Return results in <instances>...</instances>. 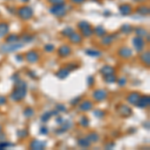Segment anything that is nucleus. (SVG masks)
I'll return each mask as SVG.
<instances>
[{"mask_svg":"<svg viewBox=\"0 0 150 150\" xmlns=\"http://www.w3.org/2000/svg\"><path fill=\"white\" fill-rule=\"evenodd\" d=\"M25 95H26V84H25V82L20 81L18 85L16 86L15 90L12 92L10 98L14 101H19L25 97Z\"/></svg>","mask_w":150,"mask_h":150,"instance_id":"1","label":"nucleus"},{"mask_svg":"<svg viewBox=\"0 0 150 150\" xmlns=\"http://www.w3.org/2000/svg\"><path fill=\"white\" fill-rule=\"evenodd\" d=\"M17 13H18V15L20 16V18L26 20V19H29V18L32 17V15H33V10L28 6H23L18 9Z\"/></svg>","mask_w":150,"mask_h":150,"instance_id":"2","label":"nucleus"},{"mask_svg":"<svg viewBox=\"0 0 150 150\" xmlns=\"http://www.w3.org/2000/svg\"><path fill=\"white\" fill-rule=\"evenodd\" d=\"M78 26H79V28H80V30L82 32V35H83V36L88 37L93 33L90 24H89L88 22H86V21H82V22H80L78 24Z\"/></svg>","mask_w":150,"mask_h":150,"instance_id":"3","label":"nucleus"},{"mask_svg":"<svg viewBox=\"0 0 150 150\" xmlns=\"http://www.w3.org/2000/svg\"><path fill=\"white\" fill-rule=\"evenodd\" d=\"M50 12L56 16H63L66 14V8L64 4H58V5H53L50 8Z\"/></svg>","mask_w":150,"mask_h":150,"instance_id":"4","label":"nucleus"},{"mask_svg":"<svg viewBox=\"0 0 150 150\" xmlns=\"http://www.w3.org/2000/svg\"><path fill=\"white\" fill-rule=\"evenodd\" d=\"M21 47H23V44H5L1 47V51L5 53H8V52H12V51H15V50H18L20 49Z\"/></svg>","mask_w":150,"mask_h":150,"instance_id":"5","label":"nucleus"},{"mask_svg":"<svg viewBox=\"0 0 150 150\" xmlns=\"http://www.w3.org/2000/svg\"><path fill=\"white\" fill-rule=\"evenodd\" d=\"M133 45H134L135 49H136L137 51H141L142 49L144 48V41H143V38L142 37H134L133 38Z\"/></svg>","mask_w":150,"mask_h":150,"instance_id":"6","label":"nucleus"},{"mask_svg":"<svg viewBox=\"0 0 150 150\" xmlns=\"http://www.w3.org/2000/svg\"><path fill=\"white\" fill-rule=\"evenodd\" d=\"M38 59H39V55L36 52H34V51H30V52H28L26 54V60L30 63L37 62Z\"/></svg>","mask_w":150,"mask_h":150,"instance_id":"7","label":"nucleus"},{"mask_svg":"<svg viewBox=\"0 0 150 150\" xmlns=\"http://www.w3.org/2000/svg\"><path fill=\"white\" fill-rule=\"evenodd\" d=\"M58 52H59V55L61 56V57H66V56H68L70 53H71V48H70L68 45H62L61 47L59 48Z\"/></svg>","mask_w":150,"mask_h":150,"instance_id":"8","label":"nucleus"},{"mask_svg":"<svg viewBox=\"0 0 150 150\" xmlns=\"http://www.w3.org/2000/svg\"><path fill=\"white\" fill-rule=\"evenodd\" d=\"M136 105H137V106H139V107H142V108L148 106V105H149V97H148V96H147V97H146V96L139 97V99H138Z\"/></svg>","mask_w":150,"mask_h":150,"instance_id":"9","label":"nucleus"},{"mask_svg":"<svg viewBox=\"0 0 150 150\" xmlns=\"http://www.w3.org/2000/svg\"><path fill=\"white\" fill-rule=\"evenodd\" d=\"M45 142H42V141H39V140H34L31 144H30V147L32 149H36V150H39V149H43L45 147Z\"/></svg>","mask_w":150,"mask_h":150,"instance_id":"10","label":"nucleus"},{"mask_svg":"<svg viewBox=\"0 0 150 150\" xmlns=\"http://www.w3.org/2000/svg\"><path fill=\"white\" fill-rule=\"evenodd\" d=\"M106 92H105L104 90H96L94 92V99L95 100H98V101H101V100L104 99L105 97H106Z\"/></svg>","mask_w":150,"mask_h":150,"instance_id":"11","label":"nucleus"},{"mask_svg":"<svg viewBox=\"0 0 150 150\" xmlns=\"http://www.w3.org/2000/svg\"><path fill=\"white\" fill-rule=\"evenodd\" d=\"M119 55L122 56L124 58H128L132 55V51H131V49L128 47H123L119 50Z\"/></svg>","mask_w":150,"mask_h":150,"instance_id":"12","label":"nucleus"},{"mask_svg":"<svg viewBox=\"0 0 150 150\" xmlns=\"http://www.w3.org/2000/svg\"><path fill=\"white\" fill-rule=\"evenodd\" d=\"M69 39L72 43H80L82 40V37H81V35L72 32V33L69 35Z\"/></svg>","mask_w":150,"mask_h":150,"instance_id":"13","label":"nucleus"},{"mask_svg":"<svg viewBox=\"0 0 150 150\" xmlns=\"http://www.w3.org/2000/svg\"><path fill=\"white\" fill-rule=\"evenodd\" d=\"M9 30V25L7 23H0V38L5 36Z\"/></svg>","mask_w":150,"mask_h":150,"instance_id":"14","label":"nucleus"},{"mask_svg":"<svg viewBox=\"0 0 150 150\" xmlns=\"http://www.w3.org/2000/svg\"><path fill=\"white\" fill-rule=\"evenodd\" d=\"M139 94L136 92H134V93H131V94L128 96V98H127V100L129 101L131 104H135L136 105V103L138 101V99H139Z\"/></svg>","mask_w":150,"mask_h":150,"instance_id":"15","label":"nucleus"},{"mask_svg":"<svg viewBox=\"0 0 150 150\" xmlns=\"http://www.w3.org/2000/svg\"><path fill=\"white\" fill-rule=\"evenodd\" d=\"M93 107V104L90 101H84L80 104V110H83V111H88Z\"/></svg>","mask_w":150,"mask_h":150,"instance_id":"16","label":"nucleus"},{"mask_svg":"<svg viewBox=\"0 0 150 150\" xmlns=\"http://www.w3.org/2000/svg\"><path fill=\"white\" fill-rule=\"evenodd\" d=\"M119 10H120L121 14H123V15H128V14L131 12L130 6L127 5V4H124V5L120 6L119 7Z\"/></svg>","mask_w":150,"mask_h":150,"instance_id":"17","label":"nucleus"},{"mask_svg":"<svg viewBox=\"0 0 150 150\" xmlns=\"http://www.w3.org/2000/svg\"><path fill=\"white\" fill-rule=\"evenodd\" d=\"M121 107L123 108V110H122V109L120 110V114H121V115L124 116V117L129 116L130 114H131V109L129 108V107H128V106H125V105H122Z\"/></svg>","mask_w":150,"mask_h":150,"instance_id":"18","label":"nucleus"},{"mask_svg":"<svg viewBox=\"0 0 150 150\" xmlns=\"http://www.w3.org/2000/svg\"><path fill=\"white\" fill-rule=\"evenodd\" d=\"M100 72L103 73L104 75H108V74H112L114 72L113 67H110V66H104L103 68L100 70Z\"/></svg>","mask_w":150,"mask_h":150,"instance_id":"19","label":"nucleus"},{"mask_svg":"<svg viewBox=\"0 0 150 150\" xmlns=\"http://www.w3.org/2000/svg\"><path fill=\"white\" fill-rule=\"evenodd\" d=\"M69 74V71L67 70V68L65 69V68H62V69H60L59 71L56 73V75H57L59 78H65V77L67 76V75Z\"/></svg>","mask_w":150,"mask_h":150,"instance_id":"20","label":"nucleus"},{"mask_svg":"<svg viewBox=\"0 0 150 150\" xmlns=\"http://www.w3.org/2000/svg\"><path fill=\"white\" fill-rule=\"evenodd\" d=\"M86 139H87L89 142H96L98 141L99 137H98V135L96 134V133H91L90 135H88V137L86 138Z\"/></svg>","mask_w":150,"mask_h":150,"instance_id":"21","label":"nucleus"},{"mask_svg":"<svg viewBox=\"0 0 150 150\" xmlns=\"http://www.w3.org/2000/svg\"><path fill=\"white\" fill-rule=\"evenodd\" d=\"M114 40V37H113V35H111V36H105L104 38H103V40H102V43L103 44H106V45H108V44L111 43L112 41Z\"/></svg>","mask_w":150,"mask_h":150,"instance_id":"22","label":"nucleus"},{"mask_svg":"<svg viewBox=\"0 0 150 150\" xmlns=\"http://www.w3.org/2000/svg\"><path fill=\"white\" fill-rule=\"evenodd\" d=\"M105 81L108 82V83H112V82H115L116 81V77L112 74H108V75H105Z\"/></svg>","mask_w":150,"mask_h":150,"instance_id":"23","label":"nucleus"},{"mask_svg":"<svg viewBox=\"0 0 150 150\" xmlns=\"http://www.w3.org/2000/svg\"><path fill=\"white\" fill-rule=\"evenodd\" d=\"M141 60L147 65H149V52H145L141 56Z\"/></svg>","mask_w":150,"mask_h":150,"instance_id":"24","label":"nucleus"},{"mask_svg":"<svg viewBox=\"0 0 150 150\" xmlns=\"http://www.w3.org/2000/svg\"><path fill=\"white\" fill-rule=\"evenodd\" d=\"M18 36L17 35H15V34H12V35H10V36H9V38H7L6 40H7V42H8V43H13V42H16L18 40Z\"/></svg>","mask_w":150,"mask_h":150,"instance_id":"25","label":"nucleus"},{"mask_svg":"<svg viewBox=\"0 0 150 150\" xmlns=\"http://www.w3.org/2000/svg\"><path fill=\"white\" fill-rule=\"evenodd\" d=\"M136 32H137V34L139 37H144L147 35V31L145 29H143V28H138V29L136 30Z\"/></svg>","mask_w":150,"mask_h":150,"instance_id":"26","label":"nucleus"},{"mask_svg":"<svg viewBox=\"0 0 150 150\" xmlns=\"http://www.w3.org/2000/svg\"><path fill=\"white\" fill-rule=\"evenodd\" d=\"M121 31L124 32V33L128 34L131 32V26L130 25H123L122 27H121Z\"/></svg>","mask_w":150,"mask_h":150,"instance_id":"27","label":"nucleus"},{"mask_svg":"<svg viewBox=\"0 0 150 150\" xmlns=\"http://www.w3.org/2000/svg\"><path fill=\"white\" fill-rule=\"evenodd\" d=\"M24 114H25V116L27 117V118H30L32 115L34 114V111L32 110L31 108H27L26 110L24 111Z\"/></svg>","mask_w":150,"mask_h":150,"instance_id":"28","label":"nucleus"},{"mask_svg":"<svg viewBox=\"0 0 150 150\" xmlns=\"http://www.w3.org/2000/svg\"><path fill=\"white\" fill-rule=\"evenodd\" d=\"M138 12H139L140 14H148L149 12V10H148V8H146V6H141L139 9H138Z\"/></svg>","mask_w":150,"mask_h":150,"instance_id":"29","label":"nucleus"},{"mask_svg":"<svg viewBox=\"0 0 150 150\" xmlns=\"http://www.w3.org/2000/svg\"><path fill=\"white\" fill-rule=\"evenodd\" d=\"M88 55H91V56H100V52L99 51H96V50H87L86 51Z\"/></svg>","mask_w":150,"mask_h":150,"instance_id":"30","label":"nucleus"},{"mask_svg":"<svg viewBox=\"0 0 150 150\" xmlns=\"http://www.w3.org/2000/svg\"><path fill=\"white\" fill-rule=\"evenodd\" d=\"M96 33H97V35H99V36H102V35L105 34V30L102 27H97L96 28Z\"/></svg>","mask_w":150,"mask_h":150,"instance_id":"31","label":"nucleus"},{"mask_svg":"<svg viewBox=\"0 0 150 150\" xmlns=\"http://www.w3.org/2000/svg\"><path fill=\"white\" fill-rule=\"evenodd\" d=\"M51 4L53 5H58V4H64V0H49Z\"/></svg>","mask_w":150,"mask_h":150,"instance_id":"32","label":"nucleus"},{"mask_svg":"<svg viewBox=\"0 0 150 150\" xmlns=\"http://www.w3.org/2000/svg\"><path fill=\"white\" fill-rule=\"evenodd\" d=\"M79 144L83 147H87L88 145H90V142H89L87 139H83V140H80V141H79Z\"/></svg>","mask_w":150,"mask_h":150,"instance_id":"33","label":"nucleus"},{"mask_svg":"<svg viewBox=\"0 0 150 150\" xmlns=\"http://www.w3.org/2000/svg\"><path fill=\"white\" fill-rule=\"evenodd\" d=\"M7 146H13V144L7 143V142H4V141L0 142V149H5Z\"/></svg>","mask_w":150,"mask_h":150,"instance_id":"34","label":"nucleus"},{"mask_svg":"<svg viewBox=\"0 0 150 150\" xmlns=\"http://www.w3.org/2000/svg\"><path fill=\"white\" fill-rule=\"evenodd\" d=\"M80 124H82V125H83L84 127L88 126V119L86 118L85 116H83V117L81 118V120H80Z\"/></svg>","mask_w":150,"mask_h":150,"instance_id":"35","label":"nucleus"},{"mask_svg":"<svg viewBox=\"0 0 150 150\" xmlns=\"http://www.w3.org/2000/svg\"><path fill=\"white\" fill-rule=\"evenodd\" d=\"M50 116H51V113H50V112H46V113L44 114L43 116H42L41 120H42V121H44V122H46V121H47L48 119L50 118Z\"/></svg>","mask_w":150,"mask_h":150,"instance_id":"36","label":"nucleus"},{"mask_svg":"<svg viewBox=\"0 0 150 150\" xmlns=\"http://www.w3.org/2000/svg\"><path fill=\"white\" fill-rule=\"evenodd\" d=\"M17 135H18L19 137H21V138H22V137H25V136H27V131H26V130H19V131L17 132Z\"/></svg>","mask_w":150,"mask_h":150,"instance_id":"37","label":"nucleus"},{"mask_svg":"<svg viewBox=\"0 0 150 150\" xmlns=\"http://www.w3.org/2000/svg\"><path fill=\"white\" fill-rule=\"evenodd\" d=\"M72 32H73V30H72L71 28H65V30H63L62 33H63V34H66L67 36H69V35L71 34Z\"/></svg>","mask_w":150,"mask_h":150,"instance_id":"38","label":"nucleus"},{"mask_svg":"<svg viewBox=\"0 0 150 150\" xmlns=\"http://www.w3.org/2000/svg\"><path fill=\"white\" fill-rule=\"evenodd\" d=\"M45 50H47V51H53V50H54V46H53L52 44H48V45L45 46Z\"/></svg>","mask_w":150,"mask_h":150,"instance_id":"39","label":"nucleus"},{"mask_svg":"<svg viewBox=\"0 0 150 150\" xmlns=\"http://www.w3.org/2000/svg\"><path fill=\"white\" fill-rule=\"evenodd\" d=\"M125 83H126V79L124 78V77H123V78H121V79H119L118 84L120 86H124V85H125Z\"/></svg>","mask_w":150,"mask_h":150,"instance_id":"40","label":"nucleus"},{"mask_svg":"<svg viewBox=\"0 0 150 150\" xmlns=\"http://www.w3.org/2000/svg\"><path fill=\"white\" fill-rule=\"evenodd\" d=\"M40 132H41V134H47L48 130H47V128L44 127V126H43V127H42L41 129H40Z\"/></svg>","mask_w":150,"mask_h":150,"instance_id":"41","label":"nucleus"},{"mask_svg":"<svg viewBox=\"0 0 150 150\" xmlns=\"http://www.w3.org/2000/svg\"><path fill=\"white\" fill-rule=\"evenodd\" d=\"M95 115L99 116V118H102L103 115H104V112H101V111H95Z\"/></svg>","mask_w":150,"mask_h":150,"instance_id":"42","label":"nucleus"},{"mask_svg":"<svg viewBox=\"0 0 150 150\" xmlns=\"http://www.w3.org/2000/svg\"><path fill=\"white\" fill-rule=\"evenodd\" d=\"M6 103V99L4 97H2V96H0V105H3Z\"/></svg>","mask_w":150,"mask_h":150,"instance_id":"43","label":"nucleus"},{"mask_svg":"<svg viewBox=\"0 0 150 150\" xmlns=\"http://www.w3.org/2000/svg\"><path fill=\"white\" fill-rule=\"evenodd\" d=\"M73 2H75V3H82L83 1H85V0H72Z\"/></svg>","mask_w":150,"mask_h":150,"instance_id":"44","label":"nucleus"},{"mask_svg":"<svg viewBox=\"0 0 150 150\" xmlns=\"http://www.w3.org/2000/svg\"><path fill=\"white\" fill-rule=\"evenodd\" d=\"M16 59H17V60H18V59H19V60H21V59H22V57H21L20 55H19V56H16Z\"/></svg>","mask_w":150,"mask_h":150,"instance_id":"45","label":"nucleus"},{"mask_svg":"<svg viewBox=\"0 0 150 150\" xmlns=\"http://www.w3.org/2000/svg\"><path fill=\"white\" fill-rule=\"evenodd\" d=\"M2 136V132H1V127H0V137Z\"/></svg>","mask_w":150,"mask_h":150,"instance_id":"46","label":"nucleus"},{"mask_svg":"<svg viewBox=\"0 0 150 150\" xmlns=\"http://www.w3.org/2000/svg\"><path fill=\"white\" fill-rule=\"evenodd\" d=\"M135 1H143V0H135Z\"/></svg>","mask_w":150,"mask_h":150,"instance_id":"47","label":"nucleus"}]
</instances>
